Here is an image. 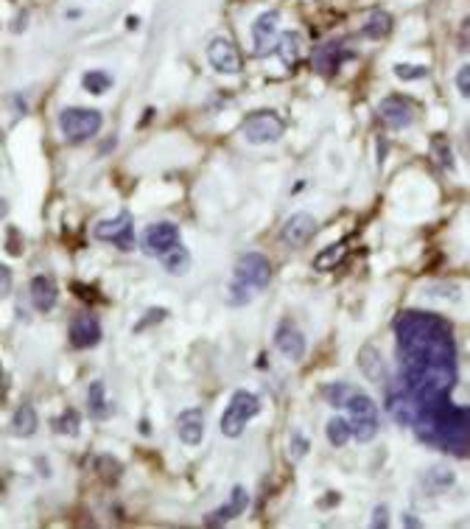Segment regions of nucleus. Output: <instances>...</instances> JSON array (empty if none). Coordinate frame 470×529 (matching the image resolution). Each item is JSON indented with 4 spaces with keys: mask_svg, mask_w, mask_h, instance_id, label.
Returning a JSON list of instances; mask_svg holds the SVG:
<instances>
[{
    "mask_svg": "<svg viewBox=\"0 0 470 529\" xmlns=\"http://www.w3.org/2000/svg\"><path fill=\"white\" fill-rule=\"evenodd\" d=\"M400 384L414 395L417 412L448 403L456 387V345L437 314L403 311L395 319Z\"/></svg>",
    "mask_w": 470,
    "mask_h": 529,
    "instance_id": "obj_1",
    "label": "nucleus"
},
{
    "mask_svg": "<svg viewBox=\"0 0 470 529\" xmlns=\"http://www.w3.org/2000/svg\"><path fill=\"white\" fill-rule=\"evenodd\" d=\"M412 429L423 442L440 451H448L453 457L470 454V406H453L448 400L431 406V409H420Z\"/></svg>",
    "mask_w": 470,
    "mask_h": 529,
    "instance_id": "obj_2",
    "label": "nucleus"
},
{
    "mask_svg": "<svg viewBox=\"0 0 470 529\" xmlns=\"http://www.w3.org/2000/svg\"><path fill=\"white\" fill-rule=\"evenodd\" d=\"M255 415H261V400L258 395H252L246 389H235L230 403H227V409L222 415V434L224 437H241L244 434V426L255 418Z\"/></svg>",
    "mask_w": 470,
    "mask_h": 529,
    "instance_id": "obj_3",
    "label": "nucleus"
},
{
    "mask_svg": "<svg viewBox=\"0 0 470 529\" xmlns=\"http://www.w3.org/2000/svg\"><path fill=\"white\" fill-rule=\"evenodd\" d=\"M101 112L98 109H84V107H67L59 115V129L70 143L90 140L101 129Z\"/></svg>",
    "mask_w": 470,
    "mask_h": 529,
    "instance_id": "obj_4",
    "label": "nucleus"
},
{
    "mask_svg": "<svg viewBox=\"0 0 470 529\" xmlns=\"http://www.w3.org/2000/svg\"><path fill=\"white\" fill-rule=\"evenodd\" d=\"M348 420H350V431L359 442H370L378 434V409L375 403L359 389L350 400H348Z\"/></svg>",
    "mask_w": 470,
    "mask_h": 529,
    "instance_id": "obj_5",
    "label": "nucleus"
},
{
    "mask_svg": "<svg viewBox=\"0 0 470 529\" xmlns=\"http://www.w3.org/2000/svg\"><path fill=\"white\" fill-rule=\"evenodd\" d=\"M286 127L283 120L272 112V109H261V112H252L244 120V138L252 146H266V143H277L283 138Z\"/></svg>",
    "mask_w": 470,
    "mask_h": 529,
    "instance_id": "obj_6",
    "label": "nucleus"
},
{
    "mask_svg": "<svg viewBox=\"0 0 470 529\" xmlns=\"http://www.w3.org/2000/svg\"><path fill=\"white\" fill-rule=\"evenodd\" d=\"M235 280L249 286L252 292H261L272 283V263L261 252H246L235 263Z\"/></svg>",
    "mask_w": 470,
    "mask_h": 529,
    "instance_id": "obj_7",
    "label": "nucleus"
},
{
    "mask_svg": "<svg viewBox=\"0 0 470 529\" xmlns=\"http://www.w3.org/2000/svg\"><path fill=\"white\" fill-rule=\"evenodd\" d=\"M93 235L98 241H112L118 250H132L135 247V219L129 210H120L109 222H98L93 227Z\"/></svg>",
    "mask_w": 470,
    "mask_h": 529,
    "instance_id": "obj_8",
    "label": "nucleus"
},
{
    "mask_svg": "<svg viewBox=\"0 0 470 529\" xmlns=\"http://www.w3.org/2000/svg\"><path fill=\"white\" fill-rule=\"evenodd\" d=\"M180 244V227L174 222H157L151 224L143 238H140V250L151 258H162L165 252H171Z\"/></svg>",
    "mask_w": 470,
    "mask_h": 529,
    "instance_id": "obj_9",
    "label": "nucleus"
},
{
    "mask_svg": "<svg viewBox=\"0 0 470 529\" xmlns=\"http://www.w3.org/2000/svg\"><path fill=\"white\" fill-rule=\"evenodd\" d=\"M207 62L213 70H219L224 76H233L241 70V54L238 48L230 43V39L224 36H216V39H210V45H207Z\"/></svg>",
    "mask_w": 470,
    "mask_h": 529,
    "instance_id": "obj_10",
    "label": "nucleus"
},
{
    "mask_svg": "<svg viewBox=\"0 0 470 529\" xmlns=\"http://www.w3.org/2000/svg\"><path fill=\"white\" fill-rule=\"evenodd\" d=\"M67 336H70V345L76 350H87V347H96L101 342V322L93 316V314H78L70 328H67Z\"/></svg>",
    "mask_w": 470,
    "mask_h": 529,
    "instance_id": "obj_11",
    "label": "nucleus"
},
{
    "mask_svg": "<svg viewBox=\"0 0 470 529\" xmlns=\"http://www.w3.org/2000/svg\"><path fill=\"white\" fill-rule=\"evenodd\" d=\"M275 347L291 358V361H300L306 356V334L297 328V325L291 319H283L277 325V331H275Z\"/></svg>",
    "mask_w": 470,
    "mask_h": 529,
    "instance_id": "obj_12",
    "label": "nucleus"
},
{
    "mask_svg": "<svg viewBox=\"0 0 470 529\" xmlns=\"http://www.w3.org/2000/svg\"><path fill=\"white\" fill-rule=\"evenodd\" d=\"M277 12H264L258 14V20L252 23V45H255V56H269L272 45H277Z\"/></svg>",
    "mask_w": 470,
    "mask_h": 529,
    "instance_id": "obj_13",
    "label": "nucleus"
},
{
    "mask_svg": "<svg viewBox=\"0 0 470 529\" xmlns=\"http://www.w3.org/2000/svg\"><path fill=\"white\" fill-rule=\"evenodd\" d=\"M378 112H381V118L387 120L392 129H406L412 120H414V104H412L406 96H398V93H392V96L383 98V101L378 104Z\"/></svg>",
    "mask_w": 470,
    "mask_h": 529,
    "instance_id": "obj_14",
    "label": "nucleus"
},
{
    "mask_svg": "<svg viewBox=\"0 0 470 529\" xmlns=\"http://www.w3.org/2000/svg\"><path fill=\"white\" fill-rule=\"evenodd\" d=\"M317 230H319V224H317V219L311 213H294L283 224L280 235H283V241L288 244V247H306V244L317 235Z\"/></svg>",
    "mask_w": 470,
    "mask_h": 529,
    "instance_id": "obj_15",
    "label": "nucleus"
},
{
    "mask_svg": "<svg viewBox=\"0 0 470 529\" xmlns=\"http://www.w3.org/2000/svg\"><path fill=\"white\" fill-rule=\"evenodd\" d=\"M387 412L392 415V420H395L398 426H414L417 400H414V395H412L403 384L387 395Z\"/></svg>",
    "mask_w": 470,
    "mask_h": 529,
    "instance_id": "obj_16",
    "label": "nucleus"
},
{
    "mask_svg": "<svg viewBox=\"0 0 470 529\" xmlns=\"http://www.w3.org/2000/svg\"><path fill=\"white\" fill-rule=\"evenodd\" d=\"M348 56H350V51L345 48V43L333 39V43H325V45H319V48L314 51L311 65H314V70H317L319 76H333Z\"/></svg>",
    "mask_w": 470,
    "mask_h": 529,
    "instance_id": "obj_17",
    "label": "nucleus"
},
{
    "mask_svg": "<svg viewBox=\"0 0 470 529\" xmlns=\"http://www.w3.org/2000/svg\"><path fill=\"white\" fill-rule=\"evenodd\" d=\"M246 504H249V493H246L244 487L238 484V487H233L230 501H227V504H222L216 512H210V515L204 518V523H207V526H224L227 521L238 518V515L246 510Z\"/></svg>",
    "mask_w": 470,
    "mask_h": 529,
    "instance_id": "obj_18",
    "label": "nucleus"
},
{
    "mask_svg": "<svg viewBox=\"0 0 470 529\" xmlns=\"http://www.w3.org/2000/svg\"><path fill=\"white\" fill-rule=\"evenodd\" d=\"M28 289H31V303H34L36 311H51L56 305V300H59V289H56L54 277H48V274L31 277Z\"/></svg>",
    "mask_w": 470,
    "mask_h": 529,
    "instance_id": "obj_19",
    "label": "nucleus"
},
{
    "mask_svg": "<svg viewBox=\"0 0 470 529\" xmlns=\"http://www.w3.org/2000/svg\"><path fill=\"white\" fill-rule=\"evenodd\" d=\"M177 434L185 445H199L204 437V412L202 409H185L177 418Z\"/></svg>",
    "mask_w": 470,
    "mask_h": 529,
    "instance_id": "obj_20",
    "label": "nucleus"
},
{
    "mask_svg": "<svg viewBox=\"0 0 470 529\" xmlns=\"http://www.w3.org/2000/svg\"><path fill=\"white\" fill-rule=\"evenodd\" d=\"M359 367L361 373L370 378V381H383V376H387V364H383L381 353L375 345H364L361 353H359Z\"/></svg>",
    "mask_w": 470,
    "mask_h": 529,
    "instance_id": "obj_21",
    "label": "nucleus"
},
{
    "mask_svg": "<svg viewBox=\"0 0 470 529\" xmlns=\"http://www.w3.org/2000/svg\"><path fill=\"white\" fill-rule=\"evenodd\" d=\"M300 51H303V36L297 34V31H283L277 36V54L283 59V65L294 67L297 59H300Z\"/></svg>",
    "mask_w": 470,
    "mask_h": 529,
    "instance_id": "obj_22",
    "label": "nucleus"
},
{
    "mask_svg": "<svg viewBox=\"0 0 470 529\" xmlns=\"http://www.w3.org/2000/svg\"><path fill=\"white\" fill-rule=\"evenodd\" d=\"M36 423H39L36 409L31 403H23V406H17V412L12 418V434L14 437H31L36 431Z\"/></svg>",
    "mask_w": 470,
    "mask_h": 529,
    "instance_id": "obj_23",
    "label": "nucleus"
},
{
    "mask_svg": "<svg viewBox=\"0 0 470 529\" xmlns=\"http://www.w3.org/2000/svg\"><path fill=\"white\" fill-rule=\"evenodd\" d=\"M160 263H162V269H165L168 274H185V269L191 266V255H188V250L182 247V241H180L171 252H165V255L160 258Z\"/></svg>",
    "mask_w": 470,
    "mask_h": 529,
    "instance_id": "obj_24",
    "label": "nucleus"
},
{
    "mask_svg": "<svg viewBox=\"0 0 470 529\" xmlns=\"http://www.w3.org/2000/svg\"><path fill=\"white\" fill-rule=\"evenodd\" d=\"M87 403H90V415H93V420L109 418V403H107V387H104V381H93V384H90Z\"/></svg>",
    "mask_w": 470,
    "mask_h": 529,
    "instance_id": "obj_25",
    "label": "nucleus"
},
{
    "mask_svg": "<svg viewBox=\"0 0 470 529\" xmlns=\"http://www.w3.org/2000/svg\"><path fill=\"white\" fill-rule=\"evenodd\" d=\"M389 31H392V14L381 12V9H375L364 23V34L370 39H383V36H389Z\"/></svg>",
    "mask_w": 470,
    "mask_h": 529,
    "instance_id": "obj_26",
    "label": "nucleus"
},
{
    "mask_svg": "<svg viewBox=\"0 0 470 529\" xmlns=\"http://www.w3.org/2000/svg\"><path fill=\"white\" fill-rule=\"evenodd\" d=\"M356 392H359V389H356V387H350V384H345V381L322 387V395H325V400L333 406V409H345L348 400H350Z\"/></svg>",
    "mask_w": 470,
    "mask_h": 529,
    "instance_id": "obj_27",
    "label": "nucleus"
},
{
    "mask_svg": "<svg viewBox=\"0 0 470 529\" xmlns=\"http://www.w3.org/2000/svg\"><path fill=\"white\" fill-rule=\"evenodd\" d=\"M325 431H328L330 445H336V449L348 445V440L353 437V431H350V420H348V418H330L328 426H325Z\"/></svg>",
    "mask_w": 470,
    "mask_h": 529,
    "instance_id": "obj_28",
    "label": "nucleus"
},
{
    "mask_svg": "<svg viewBox=\"0 0 470 529\" xmlns=\"http://www.w3.org/2000/svg\"><path fill=\"white\" fill-rule=\"evenodd\" d=\"M81 87L87 93H93V96H101V93H107L112 87V76L104 73V70H87L81 76Z\"/></svg>",
    "mask_w": 470,
    "mask_h": 529,
    "instance_id": "obj_29",
    "label": "nucleus"
},
{
    "mask_svg": "<svg viewBox=\"0 0 470 529\" xmlns=\"http://www.w3.org/2000/svg\"><path fill=\"white\" fill-rule=\"evenodd\" d=\"M345 252H348V244L345 241H339V244H330V247L325 250V252H319L317 255V261H314V269L317 272H328V269H333L341 258H345Z\"/></svg>",
    "mask_w": 470,
    "mask_h": 529,
    "instance_id": "obj_30",
    "label": "nucleus"
},
{
    "mask_svg": "<svg viewBox=\"0 0 470 529\" xmlns=\"http://www.w3.org/2000/svg\"><path fill=\"white\" fill-rule=\"evenodd\" d=\"M54 434H65V437H78V431H81V415L76 412V409H67L65 415H59V418H54Z\"/></svg>",
    "mask_w": 470,
    "mask_h": 529,
    "instance_id": "obj_31",
    "label": "nucleus"
},
{
    "mask_svg": "<svg viewBox=\"0 0 470 529\" xmlns=\"http://www.w3.org/2000/svg\"><path fill=\"white\" fill-rule=\"evenodd\" d=\"M423 484L429 487L431 493H442V490H448V487L453 484V473L448 468H431L429 473H425Z\"/></svg>",
    "mask_w": 470,
    "mask_h": 529,
    "instance_id": "obj_32",
    "label": "nucleus"
},
{
    "mask_svg": "<svg viewBox=\"0 0 470 529\" xmlns=\"http://www.w3.org/2000/svg\"><path fill=\"white\" fill-rule=\"evenodd\" d=\"M431 151H434V160L440 162L445 171H453V151H451V146H448V140L442 135H437L431 140Z\"/></svg>",
    "mask_w": 470,
    "mask_h": 529,
    "instance_id": "obj_33",
    "label": "nucleus"
},
{
    "mask_svg": "<svg viewBox=\"0 0 470 529\" xmlns=\"http://www.w3.org/2000/svg\"><path fill=\"white\" fill-rule=\"evenodd\" d=\"M93 468L98 471V476H104V479H109V482H115L118 476H120V462L118 460H112V457H96L93 460Z\"/></svg>",
    "mask_w": 470,
    "mask_h": 529,
    "instance_id": "obj_34",
    "label": "nucleus"
},
{
    "mask_svg": "<svg viewBox=\"0 0 470 529\" xmlns=\"http://www.w3.org/2000/svg\"><path fill=\"white\" fill-rule=\"evenodd\" d=\"M395 76H398V78H403V81H414V78H425V76H429V67L400 62V65H395Z\"/></svg>",
    "mask_w": 470,
    "mask_h": 529,
    "instance_id": "obj_35",
    "label": "nucleus"
},
{
    "mask_svg": "<svg viewBox=\"0 0 470 529\" xmlns=\"http://www.w3.org/2000/svg\"><path fill=\"white\" fill-rule=\"evenodd\" d=\"M311 451V440L303 431H294L291 434V460H303Z\"/></svg>",
    "mask_w": 470,
    "mask_h": 529,
    "instance_id": "obj_36",
    "label": "nucleus"
},
{
    "mask_svg": "<svg viewBox=\"0 0 470 529\" xmlns=\"http://www.w3.org/2000/svg\"><path fill=\"white\" fill-rule=\"evenodd\" d=\"M230 303L233 305H246L249 303V297H252V289L249 286H244V283H238L235 277H233V283H230Z\"/></svg>",
    "mask_w": 470,
    "mask_h": 529,
    "instance_id": "obj_37",
    "label": "nucleus"
},
{
    "mask_svg": "<svg viewBox=\"0 0 470 529\" xmlns=\"http://www.w3.org/2000/svg\"><path fill=\"white\" fill-rule=\"evenodd\" d=\"M453 85H456V90H459L462 98H470V65H462V67H459Z\"/></svg>",
    "mask_w": 470,
    "mask_h": 529,
    "instance_id": "obj_38",
    "label": "nucleus"
},
{
    "mask_svg": "<svg viewBox=\"0 0 470 529\" xmlns=\"http://www.w3.org/2000/svg\"><path fill=\"white\" fill-rule=\"evenodd\" d=\"M6 252H9V255H14V258H17V255H23V241H20V233H17L14 227H9V230H6Z\"/></svg>",
    "mask_w": 470,
    "mask_h": 529,
    "instance_id": "obj_39",
    "label": "nucleus"
},
{
    "mask_svg": "<svg viewBox=\"0 0 470 529\" xmlns=\"http://www.w3.org/2000/svg\"><path fill=\"white\" fill-rule=\"evenodd\" d=\"M165 316H168V311H165V308H151V311H149V316H143V319L135 325V331H143V328H149L151 322H160V319H165Z\"/></svg>",
    "mask_w": 470,
    "mask_h": 529,
    "instance_id": "obj_40",
    "label": "nucleus"
},
{
    "mask_svg": "<svg viewBox=\"0 0 470 529\" xmlns=\"http://www.w3.org/2000/svg\"><path fill=\"white\" fill-rule=\"evenodd\" d=\"M387 523H389V510H387V504H378L375 512H372V526H375V529H383Z\"/></svg>",
    "mask_w": 470,
    "mask_h": 529,
    "instance_id": "obj_41",
    "label": "nucleus"
},
{
    "mask_svg": "<svg viewBox=\"0 0 470 529\" xmlns=\"http://www.w3.org/2000/svg\"><path fill=\"white\" fill-rule=\"evenodd\" d=\"M0 277H3V297L12 292V269L9 266H0Z\"/></svg>",
    "mask_w": 470,
    "mask_h": 529,
    "instance_id": "obj_42",
    "label": "nucleus"
},
{
    "mask_svg": "<svg viewBox=\"0 0 470 529\" xmlns=\"http://www.w3.org/2000/svg\"><path fill=\"white\" fill-rule=\"evenodd\" d=\"M403 523H406V526H420V521H417V518H412L409 512H406V518H403Z\"/></svg>",
    "mask_w": 470,
    "mask_h": 529,
    "instance_id": "obj_43",
    "label": "nucleus"
},
{
    "mask_svg": "<svg viewBox=\"0 0 470 529\" xmlns=\"http://www.w3.org/2000/svg\"><path fill=\"white\" fill-rule=\"evenodd\" d=\"M140 434H151V429H149V420H143V423H140Z\"/></svg>",
    "mask_w": 470,
    "mask_h": 529,
    "instance_id": "obj_44",
    "label": "nucleus"
}]
</instances>
